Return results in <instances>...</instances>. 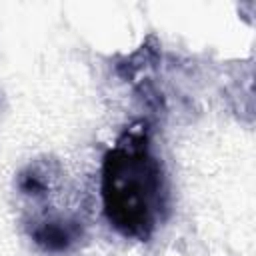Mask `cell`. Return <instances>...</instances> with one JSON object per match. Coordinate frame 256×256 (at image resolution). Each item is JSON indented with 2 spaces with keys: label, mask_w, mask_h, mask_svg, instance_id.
<instances>
[{
  "label": "cell",
  "mask_w": 256,
  "mask_h": 256,
  "mask_svg": "<svg viewBox=\"0 0 256 256\" xmlns=\"http://www.w3.org/2000/svg\"><path fill=\"white\" fill-rule=\"evenodd\" d=\"M166 178L144 128H128L104 158V212L126 238L146 240L166 210Z\"/></svg>",
  "instance_id": "obj_1"
}]
</instances>
